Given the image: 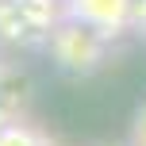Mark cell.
Masks as SVG:
<instances>
[{
	"mask_svg": "<svg viewBox=\"0 0 146 146\" xmlns=\"http://www.w3.org/2000/svg\"><path fill=\"white\" fill-rule=\"evenodd\" d=\"M96 31H100V27L81 23V27H66V31H58V35H54V58H58L62 69L88 73V69L100 66L104 46H100V38H96Z\"/></svg>",
	"mask_w": 146,
	"mask_h": 146,
	"instance_id": "6da1fadb",
	"label": "cell"
},
{
	"mask_svg": "<svg viewBox=\"0 0 146 146\" xmlns=\"http://www.w3.org/2000/svg\"><path fill=\"white\" fill-rule=\"evenodd\" d=\"M0 146H50V142L27 123H4L0 127Z\"/></svg>",
	"mask_w": 146,
	"mask_h": 146,
	"instance_id": "7a4b0ae2",
	"label": "cell"
},
{
	"mask_svg": "<svg viewBox=\"0 0 146 146\" xmlns=\"http://www.w3.org/2000/svg\"><path fill=\"white\" fill-rule=\"evenodd\" d=\"M131 146H146V108L139 111V119H135V142Z\"/></svg>",
	"mask_w": 146,
	"mask_h": 146,
	"instance_id": "3957f363",
	"label": "cell"
},
{
	"mask_svg": "<svg viewBox=\"0 0 146 146\" xmlns=\"http://www.w3.org/2000/svg\"><path fill=\"white\" fill-rule=\"evenodd\" d=\"M0 127H4V115H0Z\"/></svg>",
	"mask_w": 146,
	"mask_h": 146,
	"instance_id": "277c9868",
	"label": "cell"
}]
</instances>
